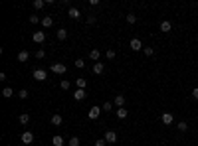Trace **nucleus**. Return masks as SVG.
I'll return each instance as SVG.
<instances>
[{"mask_svg": "<svg viewBox=\"0 0 198 146\" xmlns=\"http://www.w3.org/2000/svg\"><path fill=\"white\" fill-rule=\"evenodd\" d=\"M52 144H54V146H64V144H65V140L62 138L60 134H58V136H54V138H52Z\"/></svg>", "mask_w": 198, "mask_h": 146, "instance_id": "obj_15", "label": "nucleus"}, {"mask_svg": "<svg viewBox=\"0 0 198 146\" xmlns=\"http://www.w3.org/2000/svg\"><path fill=\"white\" fill-rule=\"evenodd\" d=\"M103 138H105V142H107V144H113V142H117V132L115 130H107Z\"/></svg>", "mask_w": 198, "mask_h": 146, "instance_id": "obj_2", "label": "nucleus"}, {"mask_svg": "<svg viewBox=\"0 0 198 146\" xmlns=\"http://www.w3.org/2000/svg\"><path fill=\"white\" fill-rule=\"evenodd\" d=\"M161 120H163V123H165V124H172V120H174V116H172L170 112H165V115L161 116Z\"/></svg>", "mask_w": 198, "mask_h": 146, "instance_id": "obj_12", "label": "nucleus"}, {"mask_svg": "<svg viewBox=\"0 0 198 146\" xmlns=\"http://www.w3.org/2000/svg\"><path fill=\"white\" fill-rule=\"evenodd\" d=\"M87 24H89V26H91V24H95V16H89V18H87Z\"/></svg>", "mask_w": 198, "mask_h": 146, "instance_id": "obj_37", "label": "nucleus"}, {"mask_svg": "<svg viewBox=\"0 0 198 146\" xmlns=\"http://www.w3.org/2000/svg\"><path fill=\"white\" fill-rule=\"evenodd\" d=\"M32 40L36 41V44H42V41H46V32H36V34L32 36Z\"/></svg>", "mask_w": 198, "mask_h": 146, "instance_id": "obj_8", "label": "nucleus"}, {"mask_svg": "<svg viewBox=\"0 0 198 146\" xmlns=\"http://www.w3.org/2000/svg\"><path fill=\"white\" fill-rule=\"evenodd\" d=\"M143 52H145V55H149V57L155 55V48H143Z\"/></svg>", "mask_w": 198, "mask_h": 146, "instance_id": "obj_27", "label": "nucleus"}, {"mask_svg": "<svg viewBox=\"0 0 198 146\" xmlns=\"http://www.w3.org/2000/svg\"><path fill=\"white\" fill-rule=\"evenodd\" d=\"M101 111H103L101 107H91V109H89V112H87V116H89L91 120H95V119H97V116L101 115Z\"/></svg>", "mask_w": 198, "mask_h": 146, "instance_id": "obj_3", "label": "nucleus"}, {"mask_svg": "<svg viewBox=\"0 0 198 146\" xmlns=\"http://www.w3.org/2000/svg\"><path fill=\"white\" fill-rule=\"evenodd\" d=\"M62 123H64V116H62V115H54L52 116V124H54V126H60Z\"/></svg>", "mask_w": 198, "mask_h": 146, "instance_id": "obj_13", "label": "nucleus"}, {"mask_svg": "<svg viewBox=\"0 0 198 146\" xmlns=\"http://www.w3.org/2000/svg\"><path fill=\"white\" fill-rule=\"evenodd\" d=\"M28 57H30V53H28L26 49H22V52L18 53V61H20V63H26V61H28Z\"/></svg>", "mask_w": 198, "mask_h": 146, "instance_id": "obj_11", "label": "nucleus"}, {"mask_svg": "<svg viewBox=\"0 0 198 146\" xmlns=\"http://www.w3.org/2000/svg\"><path fill=\"white\" fill-rule=\"evenodd\" d=\"M56 36H58V40H60V41H64L65 37H67V30H64V28H60V30L56 32Z\"/></svg>", "mask_w": 198, "mask_h": 146, "instance_id": "obj_17", "label": "nucleus"}, {"mask_svg": "<svg viewBox=\"0 0 198 146\" xmlns=\"http://www.w3.org/2000/svg\"><path fill=\"white\" fill-rule=\"evenodd\" d=\"M36 57H38V59H44V57H46V52H44V49H38V52H36Z\"/></svg>", "mask_w": 198, "mask_h": 146, "instance_id": "obj_31", "label": "nucleus"}, {"mask_svg": "<svg viewBox=\"0 0 198 146\" xmlns=\"http://www.w3.org/2000/svg\"><path fill=\"white\" fill-rule=\"evenodd\" d=\"M12 95H14V91H12L10 87H6V89H2V97H4V99H10Z\"/></svg>", "mask_w": 198, "mask_h": 146, "instance_id": "obj_20", "label": "nucleus"}, {"mask_svg": "<svg viewBox=\"0 0 198 146\" xmlns=\"http://www.w3.org/2000/svg\"><path fill=\"white\" fill-rule=\"evenodd\" d=\"M52 71L58 73V75H62V73H65V65L64 63H52Z\"/></svg>", "mask_w": 198, "mask_h": 146, "instance_id": "obj_5", "label": "nucleus"}, {"mask_svg": "<svg viewBox=\"0 0 198 146\" xmlns=\"http://www.w3.org/2000/svg\"><path fill=\"white\" fill-rule=\"evenodd\" d=\"M107 59H115V52L113 49H107Z\"/></svg>", "mask_w": 198, "mask_h": 146, "instance_id": "obj_34", "label": "nucleus"}, {"mask_svg": "<svg viewBox=\"0 0 198 146\" xmlns=\"http://www.w3.org/2000/svg\"><path fill=\"white\" fill-rule=\"evenodd\" d=\"M103 69H105V65H103V63H95V65H93V73H97V75H99V73H103Z\"/></svg>", "mask_w": 198, "mask_h": 146, "instance_id": "obj_22", "label": "nucleus"}, {"mask_svg": "<svg viewBox=\"0 0 198 146\" xmlns=\"http://www.w3.org/2000/svg\"><path fill=\"white\" fill-rule=\"evenodd\" d=\"M95 146H105V138H99V140H95Z\"/></svg>", "mask_w": 198, "mask_h": 146, "instance_id": "obj_36", "label": "nucleus"}, {"mask_svg": "<svg viewBox=\"0 0 198 146\" xmlns=\"http://www.w3.org/2000/svg\"><path fill=\"white\" fill-rule=\"evenodd\" d=\"M129 45H131V49H133V52H139V49H143V44H141V40H139V37H133Z\"/></svg>", "mask_w": 198, "mask_h": 146, "instance_id": "obj_4", "label": "nucleus"}, {"mask_svg": "<svg viewBox=\"0 0 198 146\" xmlns=\"http://www.w3.org/2000/svg\"><path fill=\"white\" fill-rule=\"evenodd\" d=\"M170 30H172V24L168 22V20H165V22L161 24V32H166V34H168Z\"/></svg>", "mask_w": 198, "mask_h": 146, "instance_id": "obj_16", "label": "nucleus"}, {"mask_svg": "<svg viewBox=\"0 0 198 146\" xmlns=\"http://www.w3.org/2000/svg\"><path fill=\"white\" fill-rule=\"evenodd\" d=\"M81 142H79V138L77 136H73V138H69V142H67V146H79Z\"/></svg>", "mask_w": 198, "mask_h": 146, "instance_id": "obj_25", "label": "nucleus"}, {"mask_svg": "<svg viewBox=\"0 0 198 146\" xmlns=\"http://www.w3.org/2000/svg\"><path fill=\"white\" fill-rule=\"evenodd\" d=\"M52 24H54L52 16H44V18H42V26H44V28H52Z\"/></svg>", "mask_w": 198, "mask_h": 146, "instance_id": "obj_10", "label": "nucleus"}, {"mask_svg": "<svg viewBox=\"0 0 198 146\" xmlns=\"http://www.w3.org/2000/svg\"><path fill=\"white\" fill-rule=\"evenodd\" d=\"M18 97H20V99H28V91H26V89H22V91L18 93Z\"/></svg>", "mask_w": 198, "mask_h": 146, "instance_id": "obj_33", "label": "nucleus"}, {"mask_svg": "<svg viewBox=\"0 0 198 146\" xmlns=\"http://www.w3.org/2000/svg\"><path fill=\"white\" fill-rule=\"evenodd\" d=\"M127 22L129 24H135V22H137V16H135L133 12H131V14H127Z\"/></svg>", "mask_w": 198, "mask_h": 146, "instance_id": "obj_28", "label": "nucleus"}, {"mask_svg": "<svg viewBox=\"0 0 198 146\" xmlns=\"http://www.w3.org/2000/svg\"><path fill=\"white\" fill-rule=\"evenodd\" d=\"M99 57H101V52H99V49H91V52H89V59L91 61H95V63H97Z\"/></svg>", "mask_w": 198, "mask_h": 146, "instance_id": "obj_9", "label": "nucleus"}, {"mask_svg": "<svg viewBox=\"0 0 198 146\" xmlns=\"http://www.w3.org/2000/svg\"><path fill=\"white\" fill-rule=\"evenodd\" d=\"M60 87H62V89H64V91H67V89H69L71 85H69V81H65V79H64V81L60 83Z\"/></svg>", "mask_w": 198, "mask_h": 146, "instance_id": "obj_30", "label": "nucleus"}, {"mask_svg": "<svg viewBox=\"0 0 198 146\" xmlns=\"http://www.w3.org/2000/svg\"><path fill=\"white\" fill-rule=\"evenodd\" d=\"M75 85H77V89H85V85H87V81L83 77H79V79H75Z\"/></svg>", "mask_w": 198, "mask_h": 146, "instance_id": "obj_19", "label": "nucleus"}, {"mask_svg": "<svg viewBox=\"0 0 198 146\" xmlns=\"http://www.w3.org/2000/svg\"><path fill=\"white\" fill-rule=\"evenodd\" d=\"M192 97H194L196 101H198V87H196V89H192Z\"/></svg>", "mask_w": 198, "mask_h": 146, "instance_id": "obj_38", "label": "nucleus"}, {"mask_svg": "<svg viewBox=\"0 0 198 146\" xmlns=\"http://www.w3.org/2000/svg\"><path fill=\"white\" fill-rule=\"evenodd\" d=\"M67 16H69L71 20H77V18H79V10H77V8H69V12H67Z\"/></svg>", "mask_w": 198, "mask_h": 146, "instance_id": "obj_18", "label": "nucleus"}, {"mask_svg": "<svg viewBox=\"0 0 198 146\" xmlns=\"http://www.w3.org/2000/svg\"><path fill=\"white\" fill-rule=\"evenodd\" d=\"M20 123H22V124L30 123V115H28V112H24V115H20Z\"/></svg>", "mask_w": 198, "mask_h": 146, "instance_id": "obj_24", "label": "nucleus"}, {"mask_svg": "<svg viewBox=\"0 0 198 146\" xmlns=\"http://www.w3.org/2000/svg\"><path fill=\"white\" fill-rule=\"evenodd\" d=\"M85 97H87L85 89H75V93H73V99H75V101H83Z\"/></svg>", "mask_w": 198, "mask_h": 146, "instance_id": "obj_7", "label": "nucleus"}, {"mask_svg": "<svg viewBox=\"0 0 198 146\" xmlns=\"http://www.w3.org/2000/svg\"><path fill=\"white\" fill-rule=\"evenodd\" d=\"M75 67H79V69L85 67V61H83V59H75Z\"/></svg>", "mask_w": 198, "mask_h": 146, "instance_id": "obj_32", "label": "nucleus"}, {"mask_svg": "<svg viewBox=\"0 0 198 146\" xmlns=\"http://www.w3.org/2000/svg\"><path fill=\"white\" fill-rule=\"evenodd\" d=\"M101 109H103V111H111V109H113V103L105 101V103H103V107H101Z\"/></svg>", "mask_w": 198, "mask_h": 146, "instance_id": "obj_29", "label": "nucleus"}, {"mask_svg": "<svg viewBox=\"0 0 198 146\" xmlns=\"http://www.w3.org/2000/svg\"><path fill=\"white\" fill-rule=\"evenodd\" d=\"M30 22H32V24H38V22H42V20H40V18H38V16H36V14H34V16H30Z\"/></svg>", "mask_w": 198, "mask_h": 146, "instance_id": "obj_35", "label": "nucleus"}, {"mask_svg": "<svg viewBox=\"0 0 198 146\" xmlns=\"http://www.w3.org/2000/svg\"><path fill=\"white\" fill-rule=\"evenodd\" d=\"M22 142H24V144H32V142H34V134H32L30 130L22 132Z\"/></svg>", "mask_w": 198, "mask_h": 146, "instance_id": "obj_6", "label": "nucleus"}, {"mask_svg": "<svg viewBox=\"0 0 198 146\" xmlns=\"http://www.w3.org/2000/svg\"><path fill=\"white\" fill-rule=\"evenodd\" d=\"M127 115H129V111H125V107L117 109V116H119V119H127Z\"/></svg>", "mask_w": 198, "mask_h": 146, "instance_id": "obj_21", "label": "nucleus"}, {"mask_svg": "<svg viewBox=\"0 0 198 146\" xmlns=\"http://www.w3.org/2000/svg\"><path fill=\"white\" fill-rule=\"evenodd\" d=\"M44 4H46V0H34V8H36V10L44 8Z\"/></svg>", "mask_w": 198, "mask_h": 146, "instance_id": "obj_23", "label": "nucleus"}, {"mask_svg": "<svg viewBox=\"0 0 198 146\" xmlns=\"http://www.w3.org/2000/svg\"><path fill=\"white\" fill-rule=\"evenodd\" d=\"M113 103H115V105L121 109V107L125 105V95H115V101H113Z\"/></svg>", "mask_w": 198, "mask_h": 146, "instance_id": "obj_14", "label": "nucleus"}, {"mask_svg": "<svg viewBox=\"0 0 198 146\" xmlns=\"http://www.w3.org/2000/svg\"><path fill=\"white\" fill-rule=\"evenodd\" d=\"M176 126H178V130H180V132H186V130H188V124L184 123V120H182V123H178Z\"/></svg>", "mask_w": 198, "mask_h": 146, "instance_id": "obj_26", "label": "nucleus"}, {"mask_svg": "<svg viewBox=\"0 0 198 146\" xmlns=\"http://www.w3.org/2000/svg\"><path fill=\"white\" fill-rule=\"evenodd\" d=\"M34 79H36V81H46V79H48V73H46V69H34Z\"/></svg>", "mask_w": 198, "mask_h": 146, "instance_id": "obj_1", "label": "nucleus"}]
</instances>
